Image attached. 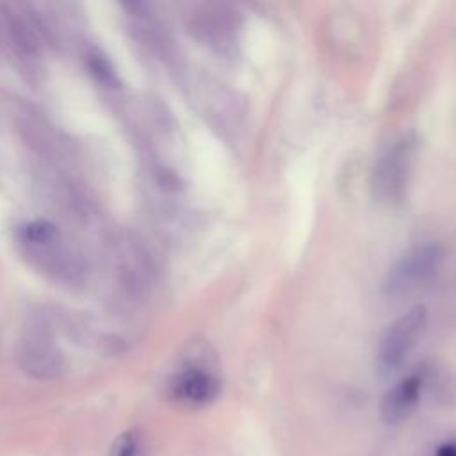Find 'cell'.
Returning a JSON list of instances; mask_svg holds the SVG:
<instances>
[{
    "instance_id": "6da1fadb",
    "label": "cell",
    "mask_w": 456,
    "mask_h": 456,
    "mask_svg": "<svg viewBox=\"0 0 456 456\" xmlns=\"http://www.w3.org/2000/svg\"><path fill=\"white\" fill-rule=\"evenodd\" d=\"M415 162V141L397 139L376 160L372 167V192L381 203H397L404 198Z\"/></svg>"
},
{
    "instance_id": "7a4b0ae2",
    "label": "cell",
    "mask_w": 456,
    "mask_h": 456,
    "mask_svg": "<svg viewBox=\"0 0 456 456\" xmlns=\"http://www.w3.org/2000/svg\"><path fill=\"white\" fill-rule=\"evenodd\" d=\"M194 36L221 57L233 59L239 52L242 16L230 4H207L192 18Z\"/></svg>"
},
{
    "instance_id": "30bf717a",
    "label": "cell",
    "mask_w": 456,
    "mask_h": 456,
    "mask_svg": "<svg viewBox=\"0 0 456 456\" xmlns=\"http://www.w3.org/2000/svg\"><path fill=\"white\" fill-rule=\"evenodd\" d=\"M9 34L12 45L23 57H32L37 53V41L32 30L18 18H9Z\"/></svg>"
},
{
    "instance_id": "7c38bea8",
    "label": "cell",
    "mask_w": 456,
    "mask_h": 456,
    "mask_svg": "<svg viewBox=\"0 0 456 456\" xmlns=\"http://www.w3.org/2000/svg\"><path fill=\"white\" fill-rule=\"evenodd\" d=\"M435 456H456V440L444 442L436 447Z\"/></svg>"
},
{
    "instance_id": "52a82bcc",
    "label": "cell",
    "mask_w": 456,
    "mask_h": 456,
    "mask_svg": "<svg viewBox=\"0 0 456 456\" xmlns=\"http://www.w3.org/2000/svg\"><path fill=\"white\" fill-rule=\"evenodd\" d=\"M426 385V372L415 370L399 379L381 399V417L388 424L406 420L419 406Z\"/></svg>"
},
{
    "instance_id": "9c48e42d",
    "label": "cell",
    "mask_w": 456,
    "mask_h": 456,
    "mask_svg": "<svg viewBox=\"0 0 456 456\" xmlns=\"http://www.w3.org/2000/svg\"><path fill=\"white\" fill-rule=\"evenodd\" d=\"M87 68L89 73L94 77V80L105 87H116L119 86V78L116 73V68L112 62L100 52H91L87 55Z\"/></svg>"
},
{
    "instance_id": "ba28073f",
    "label": "cell",
    "mask_w": 456,
    "mask_h": 456,
    "mask_svg": "<svg viewBox=\"0 0 456 456\" xmlns=\"http://www.w3.org/2000/svg\"><path fill=\"white\" fill-rule=\"evenodd\" d=\"M57 226L46 219H36L21 228V240L32 248L52 244L57 239Z\"/></svg>"
},
{
    "instance_id": "8fae6325",
    "label": "cell",
    "mask_w": 456,
    "mask_h": 456,
    "mask_svg": "<svg viewBox=\"0 0 456 456\" xmlns=\"http://www.w3.org/2000/svg\"><path fill=\"white\" fill-rule=\"evenodd\" d=\"M141 436L135 431H126L116 438L109 456H141Z\"/></svg>"
},
{
    "instance_id": "277c9868",
    "label": "cell",
    "mask_w": 456,
    "mask_h": 456,
    "mask_svg": "<svg viewBox=\"0 0 456 456\" xmlns=\"http://www.w3.org/2000/svg\"><path fill=\"white\" fill-rule=\"evenodd\" d=\"M428 324V310L415 305L397 317L383 333L378 347V369L381 374L395 372L410 356Z\"/></svg>"
},
{
    "instance_id": "8992f818",
    "label": "cell",
    "mask_w": 456,
    "mask_h": 456,
    "mask_svg": "<svg viewBox=\"0 0 456 456\" xmlns=\"http://www.w3.org/2000/svg\"><path fill=\"white\" fill-rule=\"evenodd\" d=\"M221 392L219 376L200 363H189L175 372L167 383V395L171 401L189 406L201 408L217 399Z\"/></svg>"
},
{
    "instance_id": "3957f363",
    "label": "cell",
    "mask_w": 456,
    "mask_h": 456,
    "mask_svg": "<svg viewBox=\"0 0 456 456\" xmlns=\"http://www.w3.org/2000/svg\"><path fill=\"white\" fill-rule=\"evenodd\" d=\"M444 262V248L436 242H424L406 251L388 271L385 294L399 297L428 285Z\"/></svg>"
},
{
    "instance_id": "5b68a950",
    "label": "cell",
    "mask_w": 456,
    "mask_h": 456,
    "mask_svg": "<svg viewBox=\"0 0 456 456\" xmlns=\"http://www.w3.org/2000/svg\"><path fill=\"white\" fill-rule=\"evenodd\" d=\"M20 367L34 379H57L66 372L64 354L53 337L41 326L28 328L18 346Z\"/></svg>"
}]
</instances>
